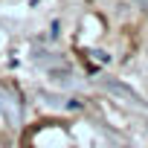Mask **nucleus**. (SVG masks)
I'll use <instances>...</instances> for the list:
<instances>
[{"label":"nucleus","mask_w":148,"mask_h":148,"mask_svg":"<svg viewBox=\"0 0 148 148\" xmlns=\"http://www.w3.org/2000/svg\"><path fill=\"white\" fill-rule=\"evenodd\" d=\"M0 145H3V142H0Z\"/></svg>","instance_id":"nucleus-1"}]
</instances>
